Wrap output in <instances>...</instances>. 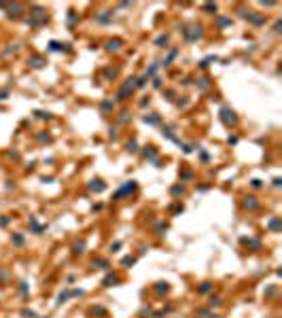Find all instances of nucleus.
<instances>
[{
  "label": "nucleus",
  "instance_id": "2",
  "mask_svg": "<svg viewBox=\"0 0 282 318\" xmlns=\"http://www.w3.org/2000/svg\"><path fill=\"white\" fill-rule=\"evenodd\" d=\"M223 121H225L227 125H231V123H235V117H234V113H231L229 108H223Z\"/></svg>",
  "mask_w": 282,
  "mask_h": 318
},
{
  "label": "nucleus",
  "instance_id": "16",
  "mask_svg": "<svg viewBox=\"0 0 282 318\" xmlns=\"http://www.w3.org/2000/svg\"><path fill=\"white\" fill-rule=\"evenodd\" d=\"M6 95H9V91H0V100H6Z\"/></svg>",
  "mask_w": 282,
  "mask_h": 318
},
{
  "label": "nucleus",
  "instance_id": "13",
  "mask_svg": "<svg viewBox=\"0 0 282 318\" xmlns=\"http://www.w3.org/2000/svg\"><path fill=\"white\" fill-rule=\"evenodd\" d=\"M13 242H15V244H21L23 238H21V235H13Z\"/></svg>",
  "mask_w": 282,
  "mask_h": 318
},
{
  "label": "nucleus",
  "instance_id": "14",
  "mask_svg": "<svg viewBox=\"0 0 282 318\" xmlns=\"http://www.w3.org/2000/svg\"><path fill=\"white\" fill-rule=\"evenodd\" d=\"M136 259H132V257H127V259H123V265H132Z\"/></svg>",
  "mask_w": 282,
  "mask_h": 318
},
{
  "label": "nucleus",
  "instance_id": "1",
  "mask_svg": "<svg viewBox=\"0 0 282 318\" xmlns=\"http://www.w3.org/2000/svg\"><path fill=\"white\" fill-rule=\"evenodd\" d=\"M134 189H136V182L130 180V184H125V187H121V189L117 191V195H115V197H121V195H125V193H130V191H134Z\"/></svg>",
  "mask_w": 282,
  "mask_h": 318
},
{
  "label": "nucleus",
  "instance_id": "15",
  "mask_svg": "<svg viewBox=\"0 0 282 318\" xmlns=\"http://www.w3.org/2000/svg\"><path fill=\"white\" fill-rule=\"evenodd\" d=\"M166 41H168V36H159V38H157V45H163Z\"/></svg>",
  "mask_w": 282,
  "mask_h": 318
},
{
  "label": "nucleus",
  "instance_id": "8",
  "mask_svg": "<svg viewBox=\"0 0 282 318\" xmlns=\"http://www.w3.org/2000/svg\"><path fill=\"white\" fill-rule=\"evenodd\" d=\"M210 291V282H204L202 286H199V293H208Z\"/></svg>",
  "mask_w": 282,
  "mask_h": 318
},
{
  "label": "nucleus",
  "instance_id": "4",
  "mask_svg": "<svg viewBox=\"0 0 282 318\" xmlns=\"http://www.w3.org/2000/svg\"><path fill=\"white\" fill-rule=\"evenodd\" d=\"M119 282V276H115V273H108L106 278H104V286H112V284H117Z\"/></svg>",
  "mask_w": 282,
  "mask_h": 318
},
{
  "label": "nucleus",
  "instance_id": "6",
  "mask_svg": "<svg viewBox=\"0 0 282 318\" xmlns=\"http://www.w3.org/2000/svg\"><path fill=\"white\" fill-rule=\"evenodd\" d=\"M89 189H91V191H98V193H100V191H104V189H106V184H102L100 180H94L91 184H89Z\"/></svg>",
  "mask_w": 282,
  "mask_h": 318
},
{
  "label": "nucleus",
  "instance_id": "7",
  "mask_svg": "<svg viewBox=\"0 0 282 318\" xmlns=\"http://www.w3.org/2000/svg\"><path fill=\"white\" fill-rule=\"evenodd\" d=\"M244 206H246V208H250V210H252V208H257L255 197H246V199H244Z\"/></svg>",
  "mask_w": 282,
  "mask_h": 318
},
{
  "label": "nucleus",
  "instance_id": "3",
  "mask_svg": "<svg viewBox=\"0 0 282 318\" xmlns=\"http://www.w3.org/2000/svg\"><path fill=\"white\" fill-rule=\"evenodd\" d=\"M43 64H45V59H43L41 55H34V57H30V66H32V68H41Z\"/></svg>",
  "mask_w": 282,
  "mask_h": 318
},
{
  "label": "nucleus",
  "instance_id": "5",
  "mask_svg": "<svg viewBox=\"0 0 282 318\" xmlns=\"http://www.w3.org/2000/svg\"><path fill=\"white\" fill-rule=\"evenodd\" d=\"M121 45H123L121 41H108V43H106V49H108V51H117V49H121Z\"/></svg>",
  "mask_w": 282,
  "mask_h": 318
},
{
  "label": "nucleus",
  "instance_id": "17",
  "mask_svg": "<svg viewBox=\"0 0 282 318\" xmlns=\"http://www.w3.org/2000/svg\"><path fill=\"white\" fill-rule=\"evenodd\" d=\"M210 318H221V316H210Z\"/></svg>",
  "mask_w": 282,
  "mask_h": 318
},
{
  "label": "nucleus",
  "instance_id": "12",
  "mask_svg": "<svg viewBox=\"0 0 282 318\" xmlns=\"http://www.w3.org/2000/svg\"><path fill=\"white\" fill-rule=\"evenodd\" d=\"M278 225H280V221H278V219H274V221L270 223V227H272V229H278Z\"/></svg>",
  "mask_w": 282,
  "mask_h": 318
},
{
  "label": "nucleus",
  "instance_id": "9",
  "mask_svg": "<svg viewBox=\"0 0 282 318\" xmlns=\"http://www.w3.org/2000/svg\"><path fill=\"white\" fill-rule=\"evenodd\" d=\"M172 193H174V195H183V193H185V189H183V187H174V189H172Z\"/></svg>",
  "mask_w": 282,
  "mask_h": 318
},
{
  "label": "nucleus",
  "instance_id": "10",
  "mask_svg": "<svg viewBox=\"0 0 282 318\" xmlns=\"http://www.w3.org/2000/svg\"><path fill=\"white\" fill-rule=\"evenodd\" d=\"M144 121H146V123H157L159 117H144Z\"/></svg>",
  "mask_w": 282,
  "mask_h": 318
},
{
  "label": "nucleus",
  "instance_id": "11",
  "mask_svg": "<svg viewBox=\"0 0 282 318\" xmlns=\"http://www.w3.org/2000/svg\"><path fill=\"white\" fill-rule=\"evenodd\" d=\"M108 108H112V102H108V100H106V102L102 104V110H108Z\"/></svg>",
  "mask_w": 282,
  "mask_h": 318
}]
</instances>
